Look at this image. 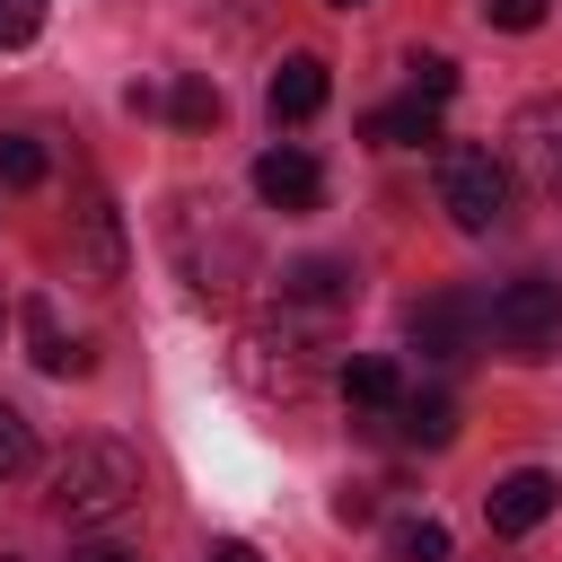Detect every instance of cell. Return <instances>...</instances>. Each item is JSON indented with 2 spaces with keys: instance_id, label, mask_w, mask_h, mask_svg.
<instances>
[{
  "instance_id": "1",
  "label": "cell",
  "mask_w": 562,
  "mask_h": 562,
  "mask_svg": "<svg viewBox=\"0 0 562 562\" xmlns=\"http://www.w3.org/2000/svg\"><path fill=\"white\" fill-rule=\"evenodd\" d=\"M53 518L61 527H105L123 509H140V457L123 439H70V457L53 465Z\"/></svg>"
},
{
  "instance_id": "2",
  "label": "cell",
  "mask_w": 562,
  "mask_h": 562,
  "mask_svg": "<svg viewBox=\"0 0 562 562\" xmlns=\"http://www.w3.org/2000/svg\"><path fill=\"white\" fill-rule=\"evenodd\" d=\"M167 255H176V272H184L193 299H237L246 272H255V246H246L211 202H176V220H167Z\"/></svg>"
},
{
  "instance_id": "3",
  "label": "cell",
  "mask_w": 562,
  "mask_h": 562,
  "mask_svg": "<svg viewBox=\"0 0 562 562\" xmlns=\"http://www.w3.org/2000/svg\"><path fill=\"white\" fill-rule=\"evenodd\" d=\"M483 334H492L509 360H544V351L562 342V281H553V272H518V281H501L492 307H483Z\"/></svg>"
},
{
  "instance_id": "4",
  "label": "cell",
  "mask_w": 562,
  "mask_h": 562,
  "mask_svg": "<svg viewBox=\"0 0 562 562\" xmlns=\"http://www.w3.org/2000/svg\"><path fill=\"white\" fill-rule=\"evenodd\" d=\"M439 211H448L465 237L501 228V220H509V158H501V149H448V158H439Z\"/></svg>"
},
{
  "instance_id": "5",
  "label": "cell",
  "mask_w": 562,
  "mask_h": 562,
  "mask_svg": "<svg viewBox=\"0 0 562 562\" xmlns=\"http://www.w3.org/2000/svg\"><path fill=\"white\" fill-rule=\"evenodd\" d=\"M509 176H527V184L562 211V97L518 105V123H509Z\"/></svg>"
},
{
  "instance_id": "6",
  "label": "cell",
  "mask_w": 562,
  "mask_h": 562,
  "mask_svg": "<svg viewBox=\"0 0 562 562\" xmlns=\"http://www.w3.org/2000/svg\"><path fill=\"white\" fill-rule=\"evenodd\" d=\"M404 334H413V351H422V360H439V369H448V360H465V351L483 342V307H474L465 290H439V299H422V307L404 316Z\"/></svg>"
},
{
  "instance_id": "7",
  "label": "cell",
  "mask_w": 562,
  "mask_h": 562,
  "mask_svg": "<svg viewBox=\"0 0 562 562\" xmlns=\"http://www.w3.org/2000/svg\"><path fill=\"white\" fill-rule=\"evenodd\" d=\"M237 369H246V386L272 395V404H299V395H307V342H290V334H246V342H237Z\"/></svg>"
},
{
  "instance_id": "8",
  "label": "cell",
  "mask_w": 562,
  "mask_h": 562,
  "mask_svg": "<svg viewBox=\"0 0 562 562\" xmlns=\"http://www.w3.org/2000/svg\"><path fill=\"white\" fill-rule=\"evenodd\" d=\"M483 518H492V536H536V527L553 518V474H536V465L501 474V483L483 492Z\"/></svg>"
},
{
  "instance_id": "9",
  "label": "cell",
  "mask_w": 562,
  "mask_h": 562,
  "mask_svg": "<svg viewBox=\"0 0 562 562\" xmlns=\"http://www.w3.org/2000/svg\"><path fill=\"white\" fill-rule=\"evenodd\" d=\"M255 193H263L272 211H316V202H325V167H316L307 149H263V158H255Z\"/></svg>"
},
{
  "instance_id": "10",
  "label": "cell",
  "mask_w": 562,
  "mask_h": 562,
  "mask_svg": "<svg viewBox=\"0 0 562 562\" xmlns=\"http://www.w3.org/2000/svg\"><path fill=\"white\" fill-rule=\"evenodd\" d=\"M325 97H334V79H325L316 53H290V61L272 70V88H263L272 123H307V114H325Z\"/></svg>"
},
{
  "instance_id": "11",
  "label": "cell",
  "mask_w": 562,
  "mask_h": 562,
  "mask_svg": "<svg viewBox=\"0 0 562 562\" xmlns=\"http://www.w3.org/2000/svg\"><path fill=\"white\" fill-rule=\"evenodd\" d=\"M18 325H26V360H35L44 378H79V369H88V351H79V334H61L53 299H26V307H18Z\"/></svg>"
},
{
  "instance_id": "12",
  "label": "cell",
  "mask_w": 562,
  "mask_h": 562,
  "mask_svg": "<svg viewBox=\"0 0 562 562\" xmlns=\"http://www.w3.org/2000/svg\"><path fill=\"white\" fill-rule=\"evenodd\" d=\"M351 290H360V272L334 263V255H299V263L281 272V299H290V307H342Z\"/></svg>"
},
{
  "instance_id": "13",
  "label": "cell",
  "mask_w": 562,
  "mask_h": 562,
  "mask_svg": "<svg viewBox=\"0 0 562 562\" xmlns=\"http://www.w3.org/2000/svg\"><path fill=\"white\" fill-rule=\"evenodd\" d=\"M360 132H369L378 149H422V140H439V105H430V97H404V105H378Z\"/></svg>"
},
{
  "instance_id": "14",
  "label": "cell",
  "mask_w": 562,
  "mask_h": 562,
  "mask_svg": "<svg viewBox=\"0 0 562 562\" xmlns=\"http://www.w3.org/2000/svg\"><path fill=\"white\" fill-rule=\"evenodd\" d=\"M79 246H88V272H97V281H123V220H114L105 193L79 202Z\"/></svg>"
},
{
  "instance_id": "15",
  "label": "cell",
  "mask_w": 562,
  "mask_h": 562,
  "mask_svg": "<svg viewBox=\"0 0 562 562\" xmlns=\"http://www.w3.org/2000/svg\"><path fill=\"white\" fill-rule=\"evenodd\" d=\"M342 395H351L360 413H395V404H404V378H395V360H378V351H360V360L342 369Z\"/></svg>"
},
{
  "instance_id": "16",
  "label": "cell",
  "mask_w": 562,
  "mask_h": 562,
  "mask_svg": "<svg viewBox=\"0 0 562 562\" xmlns=\"http://www.w3.org/2000/svg\"><path fill=\"white\" fill-rule=\"evenodd\" d=\"M395 430L422 439V448H448V439H457V404H448V395H404V404H395Z\"/></svg>"
},
{
  "instance_id": "17",
  "label": "cell",
  "mask_w": 562,
  "mask_h": 562,
  "mask_svg": "<svg viewBox=\"0 0 562 562\" xmlns=\"http://www.w3.org/2000/svg\"><path fill=\"white\" fill-rule=\"evenodd\" d=\"M386 562H448V527L439 518H395L386 527Z\"/></svg>"
},
{
  "instance_id": "18",
  "label": "cell",
  "mask_w": 562,
  "mask_h": 562,
  "mask_svg": "<svg viewBox=\"0 0 562 562\" xmlns=\"http://www.w3.org/2000/svg\"><path fill=\"white\" fill-rule=\"evenodd\" d=\"M167 114H176L184 132H211V123H220V88H211V79H176V88H167Z\"/></svg>"
},
{
  "instance_id": "19",
  "label": "cell",
  "mask_w": 562,
  "mask_h": 562,
  "mask_svg": "<svg viewBox=\"0 0 562 562\" xmlns=\"http://www.w3.org/2000/svg\"><path fill=\"white\" fill-rule=\"evenodd\" d=\"M0 184H9V193L44 184V140H26V132H0Z\"/></svg>"
},
{
  "instance_id": "20",
  "label": "cell",
  "mask_w": 562,
  "mask_h": 562,
  "mask_svg": "<svg viewBox=\"0 0 562 562\" xmlns=\"http://www.w3.org/2000/svg\"><path fill=\"white\" fill-rule=\"evenodd\" d=\"M26 457H35V430H26V413H18V404H0V483H18V474H26Z\"/></svg>"
},
{
  "instance_id": "21",
  "label": "cell",
  "mask_w": 562,
  "mask_h": 562,
  "mask_svg": "<svg viewBox=\"0 0 562 562\" xmlns=\"http://www.w3.org/2000/svg\"><path fill=\"white\" fill-rule=\"evenodd\" d=\"M404 70H413V97H430V105H448V97H457V61H439V53H413Z\"/></svg>"
},
{
  "instance_id": "22",
  "label": "cell",
  "mask_w": 562,
  "mask_h": 562,
  "mask_svg": "<svg viewBox=\"0 0 562 562\" xmlns=\"http://www.w3.org/2000/svg\"><path fill=\"white\" fill-rule=\"evenodd\" d=\"M35 35H44V0H0V53H18Z\"/></svg>"
},
{
  "instance_id": "23",
  "label": "cell",
  "mask_w": 562,
  "mask_h": 562,
  "mask_svg": "<svg viewBox=\"0 0 562 562\" xmlns=\"http://www.w3.org/2000/svg\"><path fill=\"white\" fill-rule=\"evenodd\" d=\"M483 18L509 26V35H527V26H544V0H483Z\"/></svg>"
},
{
  "instance_id": "24",
  "label": "cell",
  "mask_w": 562,
  "mask_h": 562,
  "mask_svg": "<svg viewBox=\"0 0 562 562\" xmlns=\"http://www.w3.org/2000/svg\"><path fill=\"white\" fill-rule=\"evenodd\" d=\"M70 562H140V553H123V544H79Z\"/></svg>"
},
{
  "instance_id": "25",
  "label": "cell",
  "mask_w": 562,
  "mask_h": 562,
  "mask_svg": "<svg viewBox=\"0 0 562 562\" xmlns=\"http://www.w3.org/2000/svg\"><path fill=\"white\" fill-rule=\"evenodd\" d=\"M211 562H255V553H246V544H220V553H211Z\"/></svg>"
},
{
  "instance_id": "26",
  "label": "cell",
  "mask_w": 562,
  "mask_h": 562,
  "mask_svg": "<svg viewBox=\"0 0 562 562\" xmlns=\"http://www.w3.org/2000/svg\"><path fill=\"white\" fill-rule=\"evenodd\" d=\"M334 9H360V0H334Z\"/></svg>"
},
{
  "instance_id": "27",
  "label": "cell",
  "mask_w": 562,
  "mask_h": 562,
  "mask_svg": "<svg viewBox=\"0 0 562 562\" xmlns=\"http://www.w3.org/2000/svg\"><path fill=\"white\" fill-rule=\"evenodd\" d=\"M0 334H9V307H0Z\"/></svg>"
},
{
  "instance_id": "28",
  "label": "cell",
  "mask_w": 562,
  "mask_h": 562,
  "mask_svg": "<svg viewBox=\"0 0 562 562\" xmlns=\"http://www.w3.org/2000/svg\"><path fill=\"white\" fill-rule=\"evenodd\" d=\"M0 562H18V553H0Z\"/></svg>"
}]
</instances>
